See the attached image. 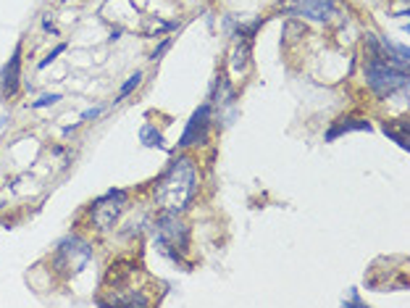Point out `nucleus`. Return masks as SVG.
Masks as SVG:
<instances>
[{
  "label": "nucleus",
  "mask_w": 410,
  "mask_h": 308,
  "mask_svg": "<svg viewBox=\"0 0 410 308\" xmlns=\"http://www.w3.org/2000/svg\"><path fill=\"white\" fill-rule=\"evenodd\" d=\"M366 82L379 97H389V95L408 87V71L389 66V63L379 61V58H368L366 61Z\"/></svg>",
  "instance_id": "obj_3"
},
{
  "label": "nucleus",
  "mask_w": 410,
  "mask_h": 308,
  "mask_svg": "<svg viewBox=\"0 0 410 308\" xmlns=\"http://www.w3.org/2000/svg\"><path fill=\"white\" fill-rule=\"evenodd\" d=\"M126 190H108L103 198H97L89 203V216H92V224L97 229H110L113 221L119 219V213L126 206Z\"/></svg>",
  "instance_id": "obj_5"
},
{
  "label": "nucleus",
  "mask_w": 410,
  "mask_h": 308,
  "mask_svg": "<svg viewBox=\"0 0 410 308\" xmlns=\"http://www.w3.org/2000/svg\"><path fill=\"white\" fill-rule=\"evenodd\" d=\"M42 29H45V32H50V35H58V27L53 24V19H50V16H45V19H42Z\"/></svg>",
  "instance_id": "obj_18"
},
{
  "label": "nucleus",
  "mask_w": 410,
  "mask_h": 308,
  "mask_svg": "<svg viewBox=\"0 0 410 308\" xmlns=\"http://www.w3.org/2000/svg\"><path fill=\"white\" fill-rule=\"evenodd\" d=\"M61 100V95L58 93H50V95H42L40 100H35L29 108H35V111H40V108H48V106H55V103Z\"/></svg>",
  "instance_id": "obj_15"
},
{
  "label": "nucleus",
  "mask_w": 410,
  "mask_h": 308,
  "mask_svg": "<svg viewBox=\"0 0 410 308\" xmlns=\"http://www.w3.org/2000/svg\"><path fill=\"white\" fill-rule=\"evenodd\" d=\"M342 306H363V300L357 298V290H350V300H342Z\"/></svg>",
  "instance_id": "obj_19"
},
{
  "label": "nucleus",
  "mask_w": 410,
  "mask_h": 308,
  "mask_svg": "<svg viewBox=\"0 0 410 308\" xmlns=\"http://www.w3.org/2000/svg\"><path fill=\"white\" fill-rule=\"evenodd\" d=\"M18 87H21V42L16 45L14 56L8 58V63L0 71V95L8 100L18 93Z\"/></svg>",
  "instance_id": "obj_8"
},
{
  "label": "nucleus",
  "mask_w": 410,
  "mask_h": 308,
  "mask_svg": "<svg viewBox=\"0 0 410 308\" xmlns=\"http://www.w3.org/2000/svg\"><path fill=\"white\" fill-rule=\"evenodd\" d=\"M103 114V106H95V108H87L82 114V121H89V119H97V116Z\"/></svg>",
  "instance_id": "obj_17"
},
{
  "label": "nucleus",
  "mask_w": 410,
  "mask_h": 308,
  "mask_svg": "<svg viewBox=\"0 0 410 308\" xmlns=\"http://www.w3.org/2000/svg\"><path fill=\"white\" fill-rule=\"evenodd\" d=\"M177 216L179 213L163 211L158 216V221H155V245L171 261H181V253L190 248V229Z\"/></svg>",
  "instance_id": "obj_2"
},
{
  "label": "nucleus",
  "mask_w": 410,
  "mask_h": 308,
  "mask_svg": "<svg viewBox=\"0 0 410 308\" xmlns=\"http://www.w3.org/2000/svg\"><path fill=\"white\" fill-rule=\"evenodd\" d=\"M140 82H142V71H134V74L129 77V79L124 82V84H121V90H119V95H116V100H113V103H121L124 97L129 95V93H134V90L140 87Z\"/></svg>",
  "instance_id": "obj_11"
},
{
  "label": "nucleus",
  "mask_w": 410,
  "mask_h": 308,
  "mask_svg": "<svg viewBox=\"0 0 410 308\" xmlns=\"http://www.w3.org/2000/svg\"><path fill=\"white\" fill-rule=\"evenodd\" d=\"M66 48H69V45H66V42H58V45H55V48H53V50H50V53H48V58H42V61H40V63H37V69H48V66H50V63H53V61H55V58H58V56H61V53H63V50H66Z\"/></svg>",
  "instance_id": "obj_14"
},
{
  "label": "nucleus",
  "mask_w": 410,
  "mask_h": 308,
  "mask_svg": "<svg viewBox=\"0 0 410 308\" xmlns=\"http://www.w3.org/2000/svg\"><path fill=\"white\" fill-rule=\"evenodd\" d=\"M89 261H92V248L79 237H66L53 255L55 269L63 274H79Z\"/></svg>",
  "instance_id": "obj_4"
},
{
  "label": "nucleus",
  "mask_w": 410,
  "mask_h": 308,
  "mask_svg": "<svg viewBox=\"0 0 410 308\" xmlns=\"http://www.w3.org/2000/svg\"><path fill=\"white\" fill-rule=\"evenodd\" d=\"M211 121H213V114H211V103H203L195 114L190 116L187 121L184 132H181L179 148H192V145H205L208 142V132H211Z\"/></svg>",
  "instance_id": "obj_6"
},
{
  "label": "nucleus",
  "mask_w": 410,
  "mask_h": 308,
  "mask_svg": "<svg viewBox=\"0 0 410 308\" xmlns=\"http://www.w3.org/2000/svg\"><path fill=\"white\" fill-rule=\"evenodd\" d=\"M171 42H174V37H163V40H160V45H158V48H155L153 53H150V61H153V63H155V61H160V58H163V53H166L168 48H171Z\"/></svg>",
  "instance_id": "obj_16"
},
{
  "label": "nucleus",
  "mask_w": 410,
  "mask_h": 308,
  "mask_svg": "<svg viewBox=\"0 0 410 308\" xmlns=\"http://www.w3.org/2000/svg\"><path fill=\"white\" fill-rule=\"evenodd\" d=\"M195 192H197V166L190 155H177L155 182V203L160 206V211L181 213L190 208Z\"/></svg>",
  "instance_id": "obj_1"
},
{
  "label": "nucleus",
  "mask_w": 410,
  "mask_h": 308,
  "mask_svg": "<svg viewBox=\"0 0 410 308\" xmlns=\"http://www.w3.org/2000/svg\"><path fill=\"white\" fill-rule=\"evenodd\" d=\"M282 11L289 16L329 21V16L334 14V0H282Z\"/></svg>",
  "instance_id": "obj_7"
},
{
  "label": "nucleus",
  "mask_w": 410,
  "mask_h": 308,
  "mask_svg": "<svg viewBox=\"0 0 410 308\" xmlns=\"http://www.w3.org/2000/svg\"><path fill=\"white\" fill-rule=\"evenodd\" d=\"M360 129H371V121L368 119H337L334 121V127L326 132V142H331V140H337L339 135H347V132H360Z\"/></svg>",
  "instance_id": "obj_9"
},
{
  "label": "nucleus",
  "mask_w": 410,
  "mask_h": 308,
  "mask_svg": "<svg viewBox=\"0 0 410 308\" xmlns=\"http://www.w3.org/2000/svg\"><path fill=\"white\" fill-rule=\"evenodd\" d=\"M384 135L387 137H392V140L397 142V145H400L402 150H408L410 148V142H408V135L405 132H400V129H394L392 124H384Z\"/></svg>",
  "instance_id": "obj_12"
},
{
  "label": "nucleus",
  "mask_w": 410,
  "mask_h": 308,
  "mask_svg": "<svg viewBox=\"0 0 410 308\" xmlns=\"http://www.w3.org/2000/svg\"><path fill=\"white\" fill-rule=\"evenodd\" d=\"M140 142L145 148H158V150H168L163 142V135L155 129V124H142L140 127Z\"/></svg>",
  "instance_id": "obj_10"
},
{
  "label": "nucleus",
  "mask_w": 410,
  "mask_h": 308,
  "mask_svg": "<svg viewBox=\"0 0 410 308\" xmlns=\"http://www.w3.org/2000/svg\"><path fill=\"white\" fill-rule=\"evenodd\" d=\"M171 29H177V21H160V19H155V21H150V27L145 29V35L153 37V35H160V32H171Z\"/></svg>",
  "instance_id": "obj_13"
},
{
  "label": "nucleus",
  "mask_w": 410,
  "mask_h": 308,
  "mask_svg": "<svg viewBox=\"0 0 410 308\" xmlns=\"http://www.w3.org/2000/svg\"><path fill=\"white\" fill-rule=\"evenodd\" d=\"M63 3H66V0H63Z\"/></svg>",
  "instance_id": "obj_21"
},
{
  "label": "nucleus",
  "mask_w": 410,
  "mask_h": 308,
  "mask_svg": "<svg viewBox=\"0 0 410 308\" xmlns=\"http://www.w3.org/2000/svg\"><path fill=\"white\" fill-rule=\"evenodd\" d=\"M119 37H121V29H113V32H110V42H116Z\"/></svg>",
  "instance_id": "obj_20"
}]
</instances>
